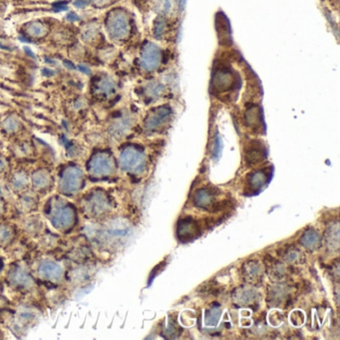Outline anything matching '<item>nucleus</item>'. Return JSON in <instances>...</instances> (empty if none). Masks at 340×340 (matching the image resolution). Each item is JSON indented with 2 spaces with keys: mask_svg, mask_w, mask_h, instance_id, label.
Returning a JSON list of instances; mask_svg holds the SVG:
<instances>
[{
  "mask_svg": "<svg viewBox=\"0 0 340 340\" xmlns=\"http://www.w3.org/2000/svg\"><path fill=\"white\" fill-rule=\"evenodd\" d=\"M4 305V303H3V300L0 298V308H2Z\"/></svg>",
  "mask_w": 340,
  "mask_h": 340,
  "instance_id": "nucleus-38",
  "label": "nucleus"
},
{
  "mask_svg": "<svg viewBox=\"0 0 340 340\" xmlns=\"http://www.w3.org/2000/svg\"><path fill=\"white\" fill-rule=\"evenodd\" d=\"M114 169V160L107 153L96 154L88 164V171L95 178L109 177L113 173Z\"/></svg>",
  "mask_w": 340,
  "mask_h": 340,
  "instance_id": "nucleus-8",
  "label": "nucleus"
},
{
  "mask_svg": "<svg viewBox=\"0 0 340 340\" xmlns=\"http://www.w3.org/2000/svg\"><path fill=\"white\" fill-rule=\"evenodd\" d=\"M14 238V229L9 225H0V246L9 245Z\"/></svg>",
  "mask_w": 340,
  "mask_h": 340,
  "instance_id": "nucleus-23",
  "label": "nucleus"
},
{
  "mask_svg": "<svg viewBox=\"0 0 340 340\" xmlns=\"http://www.w3.org/2000/svg\"><path fill=\"white\" fill-rule=\"evenodd\" d=\"M266 156L265 147L261 142H253L246 151V161L249 165L261 163Z\"/></svg>",
  "mask_w": 340,
  "mask_h": 340,
  "instance_id": "nucleus-14",
  "label": "nucleus"
},
{
  "mask_svg": "<svg viewBox=\"0 0 340 340\" xmlns=\"http://www.w3.org/2000/svg\"><path fill=\"white\" fill-rule=\"evenodd\" d=\"M32 184L38 190L48 189L51 185V177L46 171H38L32 177Z\"/></svg>",
  "mask_w": 340,
  "mask_h": 340,
  "instance_id": "nucleus-19",
  "label": "nucleus"
},
{
  "mask_svg": "<svg viewBox=\"0 0 340 340\" xmlns=\"http://www.w3.org/2000/svg\"><path fill=\"white\" fill-rule=\"evenodd\" d=\"M20 208L25 211V212H30L32 210H34L37 206V202L35 200V198L29 193L23 195L20 198V202H19Z\"/></svg>",
  "mask_w": 340,
  "mask_h": 340,
  "instance_id": "nucleus-24",
  "label": "nucleus"
},
{
  "mask_svg": "<svg viewBox=\"0 0 340 340\" xmlns=\"http://www.w3.org/2000/svg\"><path fill=\"white\" fill-rule=\"evenodd\" d=\"M237 77L228 67H220L214 71L212 77V88L218 94H227L236 88Z\"/></svg>",
  "mask_w": 340,
  "mask_h": 340,
  "instance_id": "nucleus-6",
  "label": "nucleus"
},
{
  "mask_svg": "<svg viewBox=\"0 0 340 340\" xmlns=\"http://www.w3.org/2000/svg\"><path fill=\"white\" fill-rule=\"evenodd\" d=\"M200 228L196 221H193L191 218H185L182 219L177 228V234L181 241H189L193 238L198 237L200 235Z\"/></svg>",
  "mask_w": 340,
  "mask_h": 340,
  "instance_id": "nucleus-12",
  "label": "nucleus"
},
{
  "mask_svg": "<svg viewBox=\"0 0 340 340\" xmlns=\"http://www.w3.org/2000/svg\"><path fill=\"white\" fill-rule=\"evenodd\" d=\"M83 184V173L77 167L65 169L60 178V189L65 195H75L82 189Z\"/></svg>",
  "mask_w": 340,
  "mask_h": 340,
  "instance_id": "nucleus-9",
  "label": "nucleus"
},
{
  "mask_svg": "<svg viewBox=\"0 0 340 340\" xmlns=\"http://www.w3.org/2000/svg\"><path fill=\"white\" fill-rule=\"evenodd\" d=\"M245 268V275L249 277L251 280H256L257 276L261 275V267L256 263H250L248 265H244Z\"/></svg>",
  "mask_w": 340,
  "mask_h": 340,
  "instance_id": "nucleus-26",
  "label": "nucleus"
},
{
  "mask_svg": "<svg viewBox=\"0 0 340 340\" xmlns=\"http://www.w3.org/2000/svg\"><path fill=\"white\" fill-rule=\"evenodd\" d=\"M168 22L165 16H158L153 23V35L157 39H162L168 32Z\"/></svg>",
  "mask_w": 340,
  "mask_h": 340,
  "instance_id": "nucleus-20",
  "label": "nucleus"
},
{
  "mask_svg": "<svg viewBox=\"0 0 340 340\" xmlns=\"http://www.w3.org/2000/svg\"><path fill=\"white\" fill-rule=\"evenodd\" d=\"M115 89H116V87H115V83H114L112 79L106 77V78H104V79H102L100 81L99 90L103 94H105V95H111V94H113Z\"/></svg>",
  "mask_w": 340,
  "mask_h": 340,
  "instance_id": "nucleus-28",
  "label": "nucleus"
},
{
  "mask_svg": "<svg viewBox=\"0 0 340 340\" xmlns=\"http://www.w3.org/2000/svg\"><path fill=\"white\" fill-rule=\"evenodd\" d=\"M38 276L51 283H59L63 278L62 266L53 261H42L37 266Z\"/></svg>",
  "mask_w": 340,
  "mask_h": 340,
  "instance_id": "nucleus-11",
  "label": "nucleus"
},
{
  "mask_svg": "<svg viewBox=\"0 0 340 340\" xmlns=\"http://www.w3.org/2000/svg\"><path fill=\"white\" fill-rule=\"evenodd\" d=\"M220 305L219 304H215L214 306L212 305V308L210 310H208L207 312V324L208 325H216L218 320H219V317L222 313V311H220Z\"/></svg>",
  "mask_w": 340,
  "mask_h": 340,
  "instance_id": "nucleus-25",
  "label": "nucleus"
},
{
  "mask_svg": "<svg viewBox=\"0 0 340 340\" xmlns=\"http://www.w3.org/2000/svg\"><path fill=\"white\" fill-rule=\"evenodd\" d=\"M83 209L90 218H101L111 209V202L102 191L91 192L83 202Z\"/></svg>",
  "mask_w": 340,
  "mask_h": 340,
  "instance_id": "nucleus-4",
  "label": "nucleus"
},
{
  "mask_svg": "<svg viewBox=\"0 0 340 340\" xmlns=\"http://www.w3.org/2000/svg\"><path fill=\"white\" fill-rule=\"evenodd\" d=\"M6 169V161L0 157V173H3Z\"/></svg>",
  "mask_w": 340,
  "mask_h": 340,
  "instance_id": "nucleus-32",
  "label": "nucleus"
},
{
  "mask_svg": "<svg viewBox=\"0 0 340 340\" xmlns=\"http://www.w3.org/2000/svg\"><path fill=\"white\" fill-rule=\"evenodd\" d=\"M67 2H60V3H56L54 4V8L56 11H60V10H65L67 9V6H66Z\"/></svg>",
  "mask_w": 340,
  "mask_h": 340,
  "instance_id": "nucleus-31",
  "label": "nucleus"
},
{
  "mask_svg": "<svg viewBox=\"0 0 340 340\" xmlns=\"http://www.w3.org/2000/svg\"><path fill=\"white\" fill-rule=\"evenodd\" d=\"M67 18H68L69 20H73V21H75V20H78L79 17L76 15L75 13H70V14H68Z\"/></svg>",
  "mask_w": 340,
  "mask_h": 340,
  "instance_id": "nucleus-34",
  "label": "nucleus"
},
{
  "mask_svg": "<svg viewBox=\"0 0 340 340\" xmlns=\"http://www.w3.org/2000/svg\"><path fill=\"white\" fill-rule=\"evenodd\" d=\"M121 168L131 174L137 175L145 171L147 158L142 148L138 146H128L120 155Z\"/></svg>",
  "mask_w": 340,
  "mask_h": 340,
  "instance_id": "nucleus-2",
  "label": "nucleus"
},
{
  "mask_svg": "<svg viewBox=\"0 0 340 340\" xmlns=\"http://www.w3.org/2000/svg\"><path fill=\"white\" fill-rule=\"evenodd\" d=\"M269 174L265 170H258L251 173L248 177V186L251 190H260L268 182Z\"/></svg>",
  "mask_w": 340,
  "mask_h": 340,
  "instance_id": "nucleus-16",
  "label": "nucleus"
},
{
  "mask_svg": "<svg viewBox=\"0 0 340 340\" xmlns=\"http://www.w3.org/2000/svg\"><path fill=\"white\" fill-rule=\"evenodd\" d=\"M28 30H29V33L34 36H41L45 33V27L41 23H38V22L32 23L30 27L28 28Z\"/></svg>",
  "mask_w": 340,
  "mask_h": 340,
  "instance_id": "nucleus-29",
  "label": "nucleus"
},
{
  "mask_svg": "<svg viewBox=\"0 0 340 340\" xmlns=\"http://www.w3.org/2000/svg\"><path fill=\"white\" fill-rule=\"evenodd\" d=\"M142 93L144 96V99H146L148 102H155L166 94V87L164 84L157 80H153L144 85L142 89Z\"/></svg>",
  "mask_w": 340,
  "mask_h": 340,
  "instance_id": "nucleus-13",
  "label": "nucleus"
},
{
  "mask_svg": "<svg viewBox=\"0 0 340 340\" xmlns=\"http://www.w3.org/2000/svg\"><path fill=\"white\" fill-rule=\"evenodd\" d=\"M3 212H4V204L2 201H0V217L3 215Z\"/></svg>",
  "mask_w": 340,
  "mask_h": 340,
  "instance_id": "nucleus-37",
  "label": "nucleus"
},
{
  "mask_svg": "<svg viewBox=\"0 0 340 340\" xmlns=\"http://www.w3.org/2000/svg\"><path fill=\"white\" fill-rule=\"evenodd\" d=\"M320 242H321L320 237L318 233L315 232L314 230L305 231L301 238V244L303 247H305V249L310 250V251L318 249L320 246Z\"/></svg>",
  "mask_w": 340,
  "mask_h": 340,
  "instance_id": "nucleus-18",
  "label": "nucleus"
},
{
  "mask_svg": "<svg viewBox=\"0 0 340 340\" xmlns=\"http://www.w3.org/2000/svg\"><path fill=\"white\" fill-rule=\"evenodd\" d=\"M246 122L249 126L256 128L257 126L261 125V111L260 108L257 106L251 107L246 112Z\"/></svg>",
  "mask_w": 340,
  "mask_h": 340,
  "instance_id": "nucleus-22",
  "label": "nucleus"
},
{
  "mask_svg": "<svg viewBox=\"0 0 340 340\" xmlns=\"http://www.w3.org/2000/svg\"><path fill=\"white\" fill-rule=\"evenodd\" d=\"M9 284L19 290H29L34 286L30 273L20 265L12 267L8 272Z\"/></svg>",
  "mask_w": 340,
  "mask_h": 340,
  "instance_id": "nucleus-10",
  "label": "nucleus"
},
{
  "mask_svg": "<svg viewBox=\"0 0 340 340\" xmlns=\"http://www.w3.org/2000/svg\"><path fill=\"white\" fill-rule=\"evenodd\" d=\"M86 4H87V2L86 1H76L75 2V5L77 6V7H84V6H86Z\"/></svg>",
  "mask_w": 340,
  "mask_h": 340,
  "instance_id": "nucleus-35",
  "label": "nucleus"
},
{
  "mask_svg": "<svg viewBox=\"0 0 340 340\" xmlns=\"http://www.w3.org/2000/svg\"><path fill=\"white\" fill-rule=\"evenodd\" d=\"M173 110L169 105H161L154 108L145 119V129L149 133L159 132L170 123Z\"/></svg>",
  "mask_w": 340,
  "mask_h": 340,
  "instance_id": "nucleus-7",
  "label": "nucleus"
},
{
  "mask_svg": "<svg viewBox=\"0 0 340 340\" xmlns=\"http://www.w3.org/2000/svg\"><path fill=\"white\" fill-rule=\"evenodd\" d=\"M130 126H131V122L129 118L120 117L114 122L111 131L116 137H121L130 129Z\"/></svg>",
  "mask_w": 340,
  "mask_h": 340,
  "instance_id": "nucleus-21",
  "label": "nucleus"
},
{
  "mask_svg": "<svg viewBox=\"0 0 340 340\" xmlns=\"http://www.w3.org/2000/svg\"><path fill=\"white\" fill-rule=\"evenodd\" d=\"M78 68H79V70H80V71H82L83 73H89V72H90V69H89L87 66L80 65Z\"/></svg>",
  "mask_w": 340,
  "mask_h": 340,
  "instance_id": "nucleus-33",
  "label": "nucleus"
},
{
  "mask_svg": "<svg viewBox=\"0 0 340 340\" xmlns=\"http://www.w3.org/2000/svg\"><path fill=\"white\" fill-rule=\"evenodd\" d=\"M140 66L146 72L158 71L165 62L164 50L154 42H146L140 52Z\"/></svg>",
  "mask_w": 340,
  "mask_h": 340,
  "instance_id": "nucleus-3",
  "label": "nucleus"
},
{
  "mask_svg": "<svg viewBox=\"0 0 340 340\" xmlns=\"http://www.w3.org/2000/svg\"><path fill=\"white\" fill-rule=\"evenodd\" d=\"M180 4L181 0H154L155 9L162 16L172 15Z\"/></svg>",
  "mask_w": 340,
  "mask_h": 340,
  "instance_id": "nucleus-17",
  "label": "nucleus"
},
{
  "mask_svg": "<svg viewBox=\"0 0 340 340\" xmlns=\"http://www.w3.org/2000/svg\"><path fill=\"white\" fill-rule=\"evenodd\" d=\"M218 191H214V189L211 188L199 189L193 199L196 206L209 210V208H211V206L215 203L214 199Z\"/></svg>",
  "mask_w": 340,
  "mask_h": 340,
  "instance_id": "nucleus-15",
  "label": "nucleus"
},
{
  "mask_svg": "<svg viewBox=\"0 0 340 340\" xmlns=\"http://www.w3.org/2000/svg\"><path fill=\"white\" fill-rule=\"evenodd\" d=\"M46 215L53 227L60 231H68L76 222L75 210L62 200H52L46 208Z\"/></svg>",
  "mask_w": 340,
  "mask_h": 340,
  "instance_id": "nucleus-1",
  "label": "nucleus"
},
{
  "mask_svg": "<svg viewBox=\"0 0 340 340\" xmlns=\"http://www.w3.org/2000/svg\"><path fill=\"white\" fill-rule=\"evenodd\" d=\"M107 29L110 36L121 41L129 37L131 33V23L129 16L122 10L112 12L107 21Z\"/></svg>",
  "mask_w": 340,
  "mask_h": 340,
  "instance_id": "nucleus-5",
  "label": "nucleus"
},
{
  "mask_svg": "<svg viewBox=\"0 0 340 340\" xmlns=\"http://www.w3.org/2000/svg\"><path fill=\"white\" fill-rule=\"evenodd\" d=\"M27 183H28V180H27L26 175H24L23 173H18L13 177L11 185L14 190H21L26 187Z\"/></svg>",
  "mask_w": 340,
  "mask_h": 340,
  "instance_id": "nucleus-27",
  "label": "nucleus"
},
{
  "mask_svg": "<svg viewBox=\"0 0 340 340\" xmlns=\"http://www.w3.org/2000/svg\"><path fill=\"white\" fill-rule=\"evenodd\" d=\"M95 1V3H97V4H106V3H108L109 1H111V0H94Z\"/></svg>",
  "mask_w": 340,
  "mask_h": 340,
  "instance_id": "nucleus-36",
  "label": "nucleus"
},
{
  "mask_svg": "<svg viewBox=\"0 0 340 340\" xmlns=\"http://www.w3.org/2000/svg\"><path fill=\"white\" fill-rule=\"evenodd\" d=\"M5 129L9 132H13L17 129L18 127V122L15 120V119H8L6 122H5Z\"/></svg>",
  "mask_w": 340,
  "mask_h": 340,
  "instance_id": "nucleus-30",
  "label": "nucleus"
}]
</instances>
